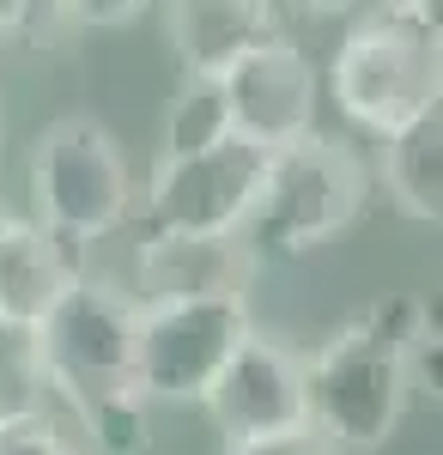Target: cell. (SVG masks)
I'll return each instance as SVG.
<instances>
[{
	"mask_svg": "<svg viewBox=\"0 0 443 455\" xmlns=\"http://www.w3.org/2000/svg\"><path fill=\"white\" fill-rule=\"evenodd\" d=\"M425 340V298H376L304 352L310 419L346 455L383 450L413 401V347Z\"/></svg>",
	"mask_w": 443,
	"mask_h": 455,
	"instance_id": "1",
	"label": "cell"
},
{
	"mask_svg": "<svg viewBox=\"0 0 443 455\" xmlns=\"http://www.w3.org/2000/svg\"><path fill=\"white\" fill-rule=\"evenodd\" d=\"M328 85L346 122L389 140L443 98V31L407 6L376 0L371 12L346 25Z\"/></svg>",
	"mask_w": 443,
	"mask_h": 455,
	"instance_id": "2",
	"label": "cell"
},
{
	"mask_svg": "<svg viewBox=\"0 0 443 455\" xmlns=\"http://www.w3.org/2000/svg\"><path fill=\"white\" fill-rule=\"evenodd\" d=\"M365 195H371V176L346 140L310 134L298 146H279L243 243L255 261H304L365 212Z\"/></svg>",
	"mask_w": 443,
	"mask_h": 455,
	"instance_id": "3",
	"label": "cell"
},
{
	"mask_svg": "<svg viewBox=\"0 0 443 455\" xmlns=\"http://www.w3.org/2000/svg\"><path fill=\"white\" fill-rule=\"evenodd\" d=\"M31 201L36 219L79 243H103L134 212V171L122 158L116 134L98 116H61L31 146Z\"/></svg>",
	"mask_w": 443,
	"mask_h": 455,
	"instance_id": "4",
	"label": "cell"
},
{
	"mask_svg": "<svg viewBox=\"0 0 443 455\" xmlns=\"http://www.w3.org/2000/svg\"><path fill=\"white\" fill-rule=\"evenodd\" d=\"M36 352L49 371V395H61L73 413L103 395L140 388V298L79 274L61 304L36 322Z\"/></svg>",
	"mask_w": 443,
	"mask_h": 455,
	"instance_id": "5",
	"label": "cell"
},
{
	"mask_svg": "<svg viewBox=\"0 0 443 455\" xmlns=\"http://www.w3.org/2000/svg\"><path fill=\"white\" fill-rule=\"evenodd\" d=\"M273 152L249 134L206 146V152H171L140 195V237H243L249 212L268 188Z\"/></svg>",
	"mask_w": 443,
	"mask_h": 455,
	"instance_id": "6",
	"label": "cell"
},
{
	"mask_svg": "<svg viewBox=\"0 0 443 455\" xmlns=\"http://www.w3.org/2000/svg\"><path fill=\"white\" fill-rule=\"evenodd\" d=\"M255 334L249 298H158L140 304V388L152 401H195L219 383V371Z\"/></svg>",
	"mask_w": 443,
	"mask_h": 455,
	"instance_id": "7",
	"label": "cell"
},
{
	"mask_svg": "<svg viewBox=\"0 0 443 455\" xmlns=\"http://www.w3.org/2000/svg\"><path fill=\"white\" fill-rule=\"evenodd\" d=\"M201 407L225 443H262V437L304 431V425H316L304 352H292L286 340H268V334H249L238 358L219 371V383L206 388Z\"/></svg>",
	"mask_w": 443,
	"mask_h": 455,
	"instance_id": "8",
	"label": "cell"
},
{
	"mask_svg": "<svg viewBox=\"0 0 443 455\" xmlns=\"http://www.w3.org/2000/svg\"><path fill=\"white\" fill-rule=\"evenodd\" d=\"M225 98L238 134L255 146H298L316 134V104H322V73L310 61V49L292 31H273L262 49H249L238 68L225 73Z\"/></svg>",
	"mask_w": 443,
	"mask_h": 455,
	"instance_id": "9",
	"label": "cell"
},
{
	"mask_svg": "<svg viewBox=\"0 0 443 455\" xmlns=\"http://www.w3.org/2000/svg\"><path fill=\"white\" fill-rule=\"evenodd\" d=\"M279 25V0H171V49L182 73H225L262 49Z\"/></svg>",
	"mask_w": 443,
	"mask_h": 455,
	"instance_id": "10",
	"label": "cell"
},
{
	"mask_svg": "<svg viewBox=\"0 0 443 455\" xmlns=\"http://www.w3.org/2000/svg\"><path fill=\"white\" fill-rule=\"evenodd\" d=\"M262 261L243 237H140V304L158 298H231Z\"/></svg>",
	"mask_w": 443,
	"mask_h": 455,
	"instance_id": "11",
	"label": "cell"
},
{
	"mask_svg": "<svg viewBox=\"0 0 443 455\" xmlns=\"http://www.w3.org/2000/svg\"><path fill=\"white\" fill-rule=\"evenodd\" d=\"M73 280H79V261H73L68 237H55L43 219L6 225V237H0V322L36 328Z\"/></svg>",
	"mask_w": 443,
	"mask_h": 455,
	"instance_id": "12",
	"label": "cell"
},
{
	"mask_svg": "<svg viewBox=\"0 0 443 455\" xmlns=\"http://www.w3.org/2000/svg\"><path fill=\"white\" fill-rule=\"evenodd\" d=\"M383 188L419 225H443V98L383 140Z\"/></svg>",
	"mask_w": 443,
	"mask_h": 455,
	"instance_id": "13",
	"label": "cell"
},
{
	"mask_svg": "<svg viewBox=\"0 0 443 455\" xmlns=\"http://www.w3.org/2000/svg\"><path fill=\"white\" fill-rule=\"evenodd\" d=\"M238 122H231V98H225V79L213 73H182L171 109H165V158L171 152H206V146L231 140Z\"/></svg>",
	"mask_w": 443,
	"mask_h": 455,
	"instance_id": "14",
	"label": "cell"
},
{
	"mask_svg": "<svg viewBox=\"0 0 443 455\" xmlns=\"http://www.w3.org/2000/svg\"><path fill=\"white\" fill-rule=\"evenodd\" d=\"M79 425L92 437V455H146L152 450V395L146 388L103 395L79 413Z\"/></svg>",
	"mask_w": 443,
	"mask_h": 455,
	"instance_id": "15",
	"label": "cell"
},
{
	"mask_svg": "<svg viewBox=\"0 0 443 455\" xmlns=\"http://www.w3.org/2000/svg\"><path fill=\"white\" fill-rule=\"evenodd\" d=\"M43 395H49V371L36 352V328L0 322V419L43 413Z\"/></svg>",
	"mask_w": 443,
	"mask_h": 455,
	"instance_id": "16",
	"label": "cell"
},
{
	"mask_svg": "<svg viewBox=\"0 0 443 455\" xmlns=\"http://www.w3.org/2000/svg\"><path fill=\"white\" fill-rule=\"evenodd\" d=\"M0 455H85L49 413H25V419H0Z\"/></svg>",
	"mask_w": 443,
	"mask_h": 455,
	"instance_id": "17",
	"label": "cell"
},
{
	"mask_svg": "<svg viewBox=\"0 0 443 455\" xmlns=\"http://www.w3.org/2000/svg\"><path fill=\"white\" fill-rule=\"evenodd\" d=\"M61 19V0H0V36H49Z\"/></svg>",
	"mask_w": 443,
	"mask_h": 455,
	"instance_id": "18",
	"label": "cell"
},
{
	"mask_svg": "<svg viewBox=\"0 0 443 455\" xmlns=\"http://www.w3.org/2000/svg\"><path fill=\"white\" fill-rule=\"evenodd\" d=\"M225 455H346L334 437H322L316 425L286 431V437H262V443H225Z\"/></svg>",
	"mask_w": 443,
	"mask_h": 455,
	"instance_id": "19",
	"label": "cell"
},
{
	"mask_svg": "<svg viewBox=\"0 0 443 455\" xmlns=\"http://www.w3.org/2000/svg\"><path fill=\"white\" fill-rule=\"evenodd\" d=\"M68 6L73 25H92V31H116V25H128V19H140L152 0H61Z\"/></svg>",
	"mask_w": 443,
	"mask_h": 455,
	"instance_id": "20",
	"label": "cell"
},
{
	"mask_svg": "<svg viewBox=\"0 0 443 455\" xmlns=\"http://www.w3.org/2000/svg\"><path fill=\"white\" fill-rule=\"evenodd\" d=\"M413 388H425L443 407V328H425V340L413 347Z\"/></svg>",
	"mask_w": 443,
	"mask_h": 455,
	"instance_id": "21",
	"label": "cell"
},
{
	"mask_svg": "<svg viewBox=\"0 0 443 455\" xmlns=\"http://www.w3.org/2000/svg\"><path fill=\"white\" fill-rule=\"evenodd\" d=\"M279 6H292V12H304V19H341L358 0H279Z\"/></svg>",
	"mask_w": 443,
	"mask_h": 455,
	"instance_id": "22",
	"label": "cell"
},
{
	"mask_svg": "<svg viewBox=\"0 0 443 455\" xmlns=\"http://www.w3.org/2000/svg\"><path fill=\"white\" fill-rule=\"evenodd\" d=\"M389 6H407V12H419L425 25H438V31H443V0H389Z\"/></svg>",
	"mask_w": 443,
	"mask_h": 455,
	"instance_id": "23",
	"label": "cell"
},
{
	"mask_svg": "<svg viewBox=\"0 0 443 455\" xmlns=\"http://www.w3.org/2000/svg\"><path fill=\"white\" fill-rule=\"evenodd\" d=\"M6 225H12V219H6V212H0V237H6Z\"/></svg>",
	"mask_w": 443,
	"mask_h": 455,
	"instance_id": "24",
	"label": "cell"
}]
</instances>
